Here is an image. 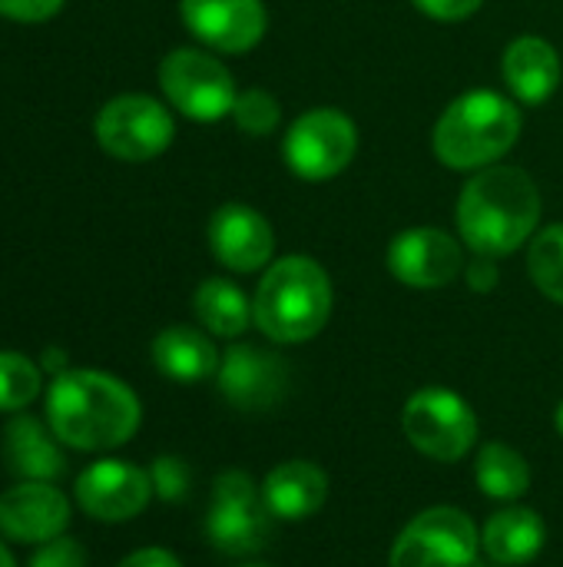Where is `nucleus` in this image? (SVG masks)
<instances>
[{"mask_svg":"<svg viewBox=\"0 0 563 567\" xmlns=\"http://www.w3.org/2000/svg\"><path fill=\"white\" fill-rule=\"evenodd\" d=\"M272 522L262 488L246 472L229 468L216 478L206 512V538L216 551L229 558L259 555L272 538Z\"/></svg>","mask_w":563,"mask_h":567,"instance_id":"nucleus-5","label":"nucleus"},{"mask_svg":"<svg viewBox=\"0 0 563 567\" xmlns=\"http://www.w3.org/2000/svg\"><path fill=\"white\" fill-rule=\"evenodd\" d=\"M481 532L461 508L438 505L415 515L392 545L388 567H475Z\"/></svg>","mask_w":563,"mask_h":567,"instance_id":"nucleus-7","label":"nucleus"},{"mask_svg":"<svg viewBox=\"0 0 563 567\" xmlns=\"http://www.w3.org/2000/svg\"><path fill=\"white\" fill-rule=\"evenodd\" d=\"M465 279L471 286V292H494L498 289V262L491 256H475V262L465 266Z\"/></svg>","mask_w":563,"mask_h":567,"instance_id":"nucleus-31","label":"nucleus"},{"mask_svg":"<svg viewBox=\"0 0 563 567\" xmlns=\"http://www.w3.org/2000/svg\"><path fill=\"white\" fill-rule=\"evenodd\" d=\"M149 478H153V492L163 502H183L189 485H192L189 465L176 455H159L149 468Z\"/></svg>","mask_w":563,"mask_h":567,"instance_id":"nucleus-27","label":"nucleus"},{"mask_svg":"<svg viewBox=\"0 0 563 567\" xmlns=\"http://www.w3.org/2000/svg\"><path fill=\"white\" fill-rule=\"evenodd\" d=\"M60 7H63V0H0V13L10 20H20V23L50 20Z\"/></svg>","mask_w":563,"mask_h":567,"instance_id":"nucleus-30","label":"nucleus"},{"mask_svg":"<svg viewBox=\"0 0 563 567\" xmlns=\"http://www.w3.org/2000/svg\"><path fill=\"white\" fill-rule=\"evenodd\" d=\"M528 276L531 282L551 299L563 306V223L541 229L528 249Z\"/></svg>","mask_w":563,"mask_h":567,"instance_id":"nucleus-24","label":"nucleus"},{"mask_svg":"<svg viewBox=\"0 0 563 567\" xmlns=\"http://www.w3.org/2000/svg\"><path fill=\"white\" fill-rule=\"evenodd\" d=\"M70 365H66V355L60 349H46L43 352V372H53V375H63Z\"/></svg>","mask_w":563,"mask_h":567,"instance_id":"nucleus-33","label":"nucleus"},{"mask_svg":"<svg viewBox=\"0 0 563 567\" xmlns=\"http://www.w3.org/2000/svg\"><path fill=\"white\" fill-rule=\"evenodd\" d=\"M153 478L133 462L103 458L76 478V505L96 522H129L153 498Z\"/></svg>","mask_w":563,"mask_h":567,"instance_id":"nucleus-13","label":"nucleus"},{"mask_svg":"<svg viewBox=\"0 0 563 567\" xmlns=\"http://www.w3.org/2000/svg\"><path fill=\"white\" fill-rule=\"evenodd\" d=\"M159 86L183 116L199 120V123L232 116V106L239 96L236 80L226 70V63L196 47H179L163 56Z\"/></svg>","mask_w":563,"mask_h":567,"instance_id":"nucleus-8","label":"nucleus"},{"mask_svg":"<svg viewBox=\"0 0 563 567\" xmlns=\"http://www.w3.org/2000/svg\"><path fill=\"white\" fill-rule=\"evenodd\" d=\"M40 395V365L20 352H0V412H20Z\"/></svg>","mask_w":563,"mask_h":567,"instance_id":"nucleus-25","label":"nucleus"},{"mask_svg":"<svg viewBox=\"0 0 563 567\" xmlns=\"http://www.w3.org/2000/svg\"><path fill=\"white\" fill-rule=\"evenodd\" d=\"M521 110L498 90H468L445 106L435 123L431 146L441 166L478 173L494 166L521 136Z\"/></svg>","mask_w":563,"mask_h":567,"instance_id":"nucleus-4","label":"nucleus"},{"mask_svg":"<svg viewBox=\"0 0 563 567\" xmlns=\"http://www.w3.org/2000/svg\"><path fill=\"white\" fill-rule=\"evenodd\" d=\"M232 120L242 133L249 136H269L279 123H282V106L279 100L269 93V90H242L236 96V106H232Z\"/></svg>","mask_w":563,"mask_h":567,"instance_id":"nucleus-26","label":"nucleus"},{"mask_svg":"<svg viewBox=\"0 0 563 567\" xmlns=\"http://www.w3.org/2000/svg\"><path fill=\"white\" fill-rule=\"evenodd\" d=\"M219 392L239 412H269L289 395V365L279 352L259 346H232L219 362Z\"/></svg>","mask_w":563,"mask_h":567,"instance_id":"nucleus-12","label":"nucleus"},{"mask_svg":"<svg viewBox=\"0 0 563 567\" xmlns=\"http://www.w3.org/2000/svg\"><path fill=\"white\" fill-rule=\"evenodd\" d=\"M262 498L275 522H305L322 512L329 498V475L322 472V465L305 458L282 462L265 475Z\"/></svg>","mask_w":563,"mask_h":567,"instance_id":"nucleus-18","label":"nucleus"},{"mask_svg":"<svg viewBox=\"0 0 563 567\" xmlns=\"http://www.w3.org/2000/svg\"><path fill=\"white\" fill-rule=\"evenodd\" d=\"M458 236L475 256H511L541 223V193L518 166L478 169L458 196Z\"/></svg>","mask_w":563,"mask_h":567,"instance_id":"nucleus-2","label":"nucleus"},{"mask_svg":"<svg viewBox=\"0 0 563 567\" xmlns=\"http://www.w3.org/2000/svg\"><path fill=\"white\" fill-rule=\"evenodd\" d=\"M209 249L232 272H259L272 266L275 233L259 209L246 203H226L209 219Z\"/></svg>","mask_w":563,"mask_h":567,"instance_id":"nucleus-15","label":"nucleus"},{"mask_svg":"<svg viewBox=\"0 0 563 567\" xmlns=\"http://www.w3.org/2000/svg\"><path fill=\"white\" fill-rule=\"evenodd\" d=\"M249 567H265V565H249Z\"/></svg>","mask_w":563,"mask_h":567,"instance_id":"nucleus-36","label":"nucleus"},{"mask_svg":"<svg viewBox=\"0 0 563 567\" xmlns=\"http://www.w3.org/2000/svg\"><path fill=\"white\" fill-rule=\"evenodd\" d=\"M70 525V502L50 482H23L0 495V535L23 545H46Z\"/></svg>","mask_w":563,"mask_h":567,"instance_id":"nucleus-16","label":"nucleus"},{"mask_svg":"<svg viewBox=\"0 0 563 567\" xmlns=\"http://www.w3.org/2000/svg\"><path fill=\"white\" fill-rule=\"evenodd\" d=\"M548 545V528L531 508H504L481 528V548L498 567L531 565Z\"/></svg>","mask_w":563,"mask_h":567,"instance_id":"nucleus-19","label":"nucleus"},{"mask_svg":"<svg viewBox=\"0 0 563 567\" xmlns=\"http://www.w3.org/2000/svg\"><path fill=\"white\" fill-rule=\"evenodd\" d=\"M153 362L173 382H202L219 372L222 355L206 332L192 326H169L153 339Z\"/></svg>","mask_w":563,"mask_h":567,"instance_id":"nucleus-20","label":"nucleus"},{"mask_svg":"<svg viewBox=\"0 0 563 567\" xmlns=\"http://www.w3.org/2000/svg\"><path fill=\"white\" fill-rule=\"evenodd\" d=\"M192 309L206 332L219 339H236L252 326V299L229 279H206L192 296Z\"/></svg>","mask_w":563,"mask_h":567,"instance_id":"nucleus-22","label":"nucleus"},{"mask_svg":"<svg viewBox=\"0 0 563 567\" xmlns=\"http://www.w3.org/2000/svg\"><path fill=\"white\" fill-rule=\"evenodd\" d=\"M425 17L431 20H441V23H458V20H468L471 13L481 10L484 0H411Z\"/></svg>","mask_w":563,"mask_h":567,"instance_id":"nucleus-29","label":"nucleus"},{"mask_svg":"<svg viewBox=\"0 0 563 567\" xmlns=\"http://www.w3.org/2000/svg\"><path fill=\"white\" fill-rule=\"evenodd\" d=\"M3 458H7V468L27 482H53L63 475V465H66L50 432L30 415L10 419L3 432Z\"/></svg>","mask_w":563,"mask_h":567,"instance_id":"nucleus-21","label":"nucleus"},{"mask_svg":"<svg viewBox=\"0 0 563 567\" xmlns=\"http://www.w3.org/2000/svg\"><path fill=\"white\" fill-rule=\"evenodd\" d=\"M461 243L438 226H415L392 239L388 272L408 289H445L465 272Z\"/></svg>","mask_w":563,"mask_h":567,"instance_id":"nucleus-11","label":"nucleus"},{"mask_svg":"<svg viewBox=\"0 0 563 567\" xmlns=\"http://www.w3.org/2000/svg\"><path fill=\"white\" fill-rule=\"evenodd\" d=\"M30 567H86V555H83V548L73 542V538H53V542H46L37 555H33V561Z\"/></svg>","mask_w":563,"mask_h":567,"instance_id":"nucleus-28","label":"nucleus"},{"mask_svg":"<svg viewBox=\"0 0 563 567\" xmlns=\"http://www.w3.org/2000/svg\"><path fill=\"white\" fill-rule=\"evenodd\" d=\"M179 13L186 30L219 53H249L269 27L262 0H179Z\"/></svg>","mask_w":563,"mask_h":567,"instance_id":"nucleus-14","label":"nucleus"},{"mask_svg":"<svg viewBox=\"0 0 563 567\" xmlns=\"http://www.w3.org/2000/svg\"><path fill=\"white\" fill-rule=\"evenodd\" d=\"M96 143L123 163H146L156 159L173 143V116L169 110L143 93H123L113 96L96 113Z\"/></svg>","mask_w":563,"mask_h":567,"instance_id":"nucleus-10","label":"nucleus"},{"mask_svg":"<svg viewBox=\"0 0 563 567\" xmlns=\"http://www.w3.org/2000/svg\"><path fill=\"white\" fill-rule=\"evenodd\" d=\"M554 429L561 432V439H563V402L557 405V412H554Z\"/></svg>","mask_w":563,"mask_h":567,"instance_id":"nucleus-34","label":"nucleus"},{"mask_svg":"<svg viewBox=\"0 0 563 567\" xmlns=\"http://www.w3.org/2000/svg\"><path fill=\"white\" fill-rule=\"evenodd\" d=\"M501 73H504V83L518 103L541 106L561 86V53L554 50L551 40L524 33L514 43H508L504 60H501Z\"/></svg>","mask_w":563,"mask_h":567,"instance_id":"nucleus-17","label":"nucleus"},{"mask_svg":"<svg viewBox=\"0 0 563 567\" xmlns=\"http://www.w3.org/2000/svg\"><path fill=\"white\" fill-rule=\"evenodd\" d=\"M402 432L431 462H461L478 445V415L451 389L428 385L405 402Z\"/></svg>","mask_w":563,"mask_h":567,"instance_id":"nucleus-6","label":"nucleus"},{"mask_svg":"<svg viewBox=\"0 0 563 567\" xmlns=\"http://www.w3.org/2000/svg\"><path fill=\"white\" fill-rule=\"evenodd\" d=\"M475 482L488 498L518 502L531 492V465L518 449L504 442H488L475 458Z\"/></svg>","mask_w":563,"mask_h":567,"instance_id":"nucleus-23","label":"nucleus"},{"mask_svg":"<svg viewBox=\"0 0 563 567\" xmlns=\"http://www.w3.org/2000/svg\"><path fill=\"white\" fill-rule=\"evenodd\" d=\"M332 316V279L312 256L275 259L252 296V322L279 346L315 339Z\"/></svg>","mask_w":563,"mask_h":567,"instance_id":"nucleus-3","label":"nucleus"},{"mask_svg":"<svg viewBox=\"0 0 563 567\" xmlns=\"http://www.w3.org/2000/svg\"><path fill=\"white\" fill-rule=\"evenodd\" d=\"M0 567H17L13 565V558H10V551H7L3 545H0Z\"/></svg>","mask_w":563,"mask_h":567,"instance_id":"nucleus-35","label":"nucleus"},{"mask_svg":"<svg viewBox=\"0 0 563 567\" xmlns=\"http://www.w3.org/2000/svg\"><path fill=\"white\" fill-rule=\"evenodd\" d=\"M358 150V126L335 106L305 110L285 133V166L305 183H325L338 176Z\"/></svg>","mask_w":563,"mask_h":567,"instance_id":"nucleus-9","label":"nucleus"},{"mask_svg":"<svg viewBox=\"0 0 563 567\" xmlns=\"http://www.w3.org/2000/svg\"><path fill=\"white\" fill-rule=\"evenodd\" d=\"M136 392L93 369H66L53 379L46 392V425L50 432L80 452H106L126 445L139 429Z\"/></svg>","mask_w":563,"mask_h":567,"instance_id":"nucleus-1","label":"nucleus"},{"mask_svg":"<svg viewBox=\"0 0 563 567\" xmlns=\"http://www.w3.org/2000/svg\"><path fill=\"white\" fill-rule=\"evenodd\" d=\"M119 567H183L176 555H169L166 548H143V551H133L129 558H123Z\"/></svg>","mask_w":563,"mask_h":567,"instance_id":"nucleus-32","label":"nucleus"}]
</instances>
